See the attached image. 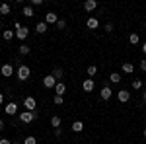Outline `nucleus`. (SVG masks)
Segmentation results:
<instances>
[{
	"instance_id": "f257e3e1",
	"label": "nucleus",
	"mask_w": 146,
	"mask_h": 144,
	"mask_svg": "<svg viewBox=\"0 0 146 144\" xmlns=\"http://www.w3.org/2000/svg\"><path fill=\"white\" fill-rule=\"evenodd\" d=\"M35 119H37V109L35 111H22V113H20V121L25 123V125H27V123H33Z\"/></svg>"
},
{
	"instance_id": "f03ea898",
	"label": "nucleus",
	"mask_w": 146,
	"mask_h": 144,
	"mask_svg": "<svg viewBox=\"0 0 146 144\" xmlns=\"http://www.w3.org/2000/svg\"><path fill=\"white\" fill-rule=\"evenodd\" d=\"M29 74H31V70H29V66H25V64H20L18 70H16V76L20 78L22 82H25V80L29 78Z\"/></svg>"
},
{
	"instance_id": "7ed1b4c3",
	"label": "nucleus",
	"mask_w": 146,
	"mask_h": 144,
	"mask_svg": "<svg viewBox=\"0 0 146 144\" xmlns=\"http://www.w3.org/2000/svg\"><path fill=\"white\" fill-rule=\"evenodd\" d=\"M14 27H16V37H18L20 41H23V39L29 35V29H27L25 25H20V23L16 22V23H14Z\"/></svg>"
},
{
	"instance_id": "20e7f679",
	"label": "nucleus",
	"mask_w": 146,
	"mask_h": 144,
	"mask_svg": "<svg viewBox=\"0 0 146 144\" xmlns=\"http://www.w3.org/2000/svg\"><path fill=\"white\" fill-rule=\"evenodd\" d=\"M23 107H25V111H35L37 109V101H35V98H25L23 100Z\"/></svg>"
},
{
	"instance_id": "39448f33",
	"label": "nucleus",
	"mask_w": 146,
	"mask_h": 144,
	"mask_svg": "<svg viewBox=\"0 0 146 144\" xmlns=\"http://www.w3.org/2000/svg\"><path fill=\"white\" fill-rule=\"evenodd\" d=\"M43 86H45L47 90H53L56 86V78L53 76V74H47V76L43 78Z\"/></svg>"
},
{
	"instance_id": "423d86ee",
	"label": "nucleus",
	"mask_w": 146,
	"mask_h": 144,
	"mask_svg": "<svg viewBox=\"0 0 146 144\" xmlns=\"http://www.w3.org/2000/svg\"><path fill=\"white\" fill-rule=\"evenodd\" d=\"M56 22H58V16H56L55 12H47L45 14V23L47 25H53V23L56 25Z\"/></svg>"
},
{
	"instance_id": "0eeeda50",
	"label": "nucleus",
	"mask_w": 146,
	"mask_h": 144,
	"mask_svg": "<svg viewBox=\"0 0 146 144\" xmlns=\"http://www.w3.org/2000/svg\"><path fill=\"white\" fill-rule=\"evenodd\" d=\"M82 88H84V92H94V88H96V82H94L92 78H86V80L82 82Z\"/></svg>"
},
{
	"instance_id": "6e6552de",
	"label": "nucleus",
	"mask_w": 146,
	"mask_h": 144,
	"mask_svg": "<svg viewBox=\"0 0 146 144\" xmlns=\"http://www.w3.org/2000/svg\"><path fill=\"white\" fill-rule=\"evenodd\" d=\"M0 72H2V76H4V78H10L12 74H14V66H12V64H2Z\"/></svg>"
},
{
	"instance_id": "1a4fd4ad",
	"label": "nucleus",
	"mask_w": 146,
	"mask_h": 144,
	"mask_svg": "<svg viewBox=\"0 0 146 144\" xmlns=\"http://www.w3.org/2000/svg\"><path fill=\"white\" fill-rule=\"evenodd\" d=\"M111 96H113V90L109 88V86H103V88H101V92H100V98H101V100H109Z\"/></svg>"
},
{
	"instance_id": "9d476101",
	"label": "nucleus",
	"mask_w": 146,
	"mask_h": 144,
	"mask_svg": "<svg viewBox=\"0 0 146 144\" xmlns=\"http://www.w3.org/2000/svg\"><path fill=\"white\" fill-rule=\"evenodd\" d=\"M117 100L121 101V103H127V101L131 100V94L127 90H121V92H117Z\"/></svg>"
},
{
	"instance_id": "9b49d317",
	"label": "nucleus",
	"mask_w": 146,
	"mask_h": 144,
	"mask_svg": "<svg viewBox=\"0 0 146 144\" xmlns=\"http://www.w3.org/2000/svg\"><path fill=\"white\" fill-rule=\"evenodd\" d=\"M64 92H66V84H64V82H56L55 96H64Z\"/></svg>"
},
{
	"instance_id": "f8f14e48",
	"label": "nucleus",
	"mask_w": 146,
	"mask_h": 144,
	"mask_svg": "<svg viewBox=\"0 0 146 144\" xmlns=\"http://www.w3.org/2000/svg\"><path fill=\"white\" fill-rule=\"evenodd\" d=\"M6 115H16L18 113V105L14 103V101H10V103H6Z\"/></svg>"
},
{
	"instance_id": "ddd939ff",
	"label": "nucleus",
	"mask_w": 146,
	"mask_h": 144,
	"mask_svg": "<svg viewBox=\"0 0 146 144\" xmlns=\"http://www.w3.org/2000/svg\"><path fill=\"white\" fill-rule=\"evenodd\" d=\"M86 25H88V29H98V27H100V20H98V18H88Z\"/></svg>"
},
{
	"instance_id": "4468645a",
	"label": "nucleus",
	"mask_w": 146,
	"mask_h": 144,
	"mask_svg": "<svg viewBox=\"0 0 146 144\" xmlns=\"http://www.w3.org/2000/svg\"><path fill=\"white\" fill-rule=\"evenodd\" d=\"M96 8H98V2L96 0H86L84 2V10L86 12H92V10H96Z\"/></svg>"
},
{
	"instance_id": "2eb2a0df",
	"label": "nucleus",
	"mask_w": 146,
	"mask_h": 144,
	"mask_svg": "<svg viewBox=\"0 0 146 144\" xmlns=\"http://www.w3.org/2000/svg\"><path fill=\"white\" fill-rule=\"evenodd\" d=\"M121 68H123L125 74H133V72H135V64H133V62H123Z\"/></svg>"
},
{
	"instance_id": "dca6fc26",
	"label": "nucleus",
	"mask_w": 146,
	"mask_h": 144,
	"mask_svg": "<svg viewBox=\"0 0 146 144\" xmlns=\"http://www.w3.org/2000/svg\"><path fill=\"white\" fill-rule=\"evenodd\" d=\"M18 53H20V55L22 56H25V55H29V53H31V47H29V45H20V47H18Z\"/></svg>"
},
{
	"instance_id": "f3484780",
	"label": "nucleus",
	"mask_w": 146,
	"mask_h": 144,
	"mask_svg": "<svg viewBox=\"0 0 146 144\" xmlns=\"http://www.w3.org/2000/svg\"><path fill=\"white\" fill-rule=\"evenodd\" d=\"M10 12H12L10 4H0V16H8Z\"/></svg>"
},
{
	"instance_id": "a211bd4d",
	"label": "nucleus",
	"mask_w": 146,
	"mask_h": 144,
	"mask_svg": "<svg viewBox=\"0 0 146 144\" xmlns=\"http://www.w3.org/2000/svg\"><path fill=\"white\" fill-rule=\"evenodd\" d=\"M22 14H23V18H33V16H35V12H33L31 6H25V8L22 10Z\"/></svg>"
},
{
	"instance_id": "6ab92c4d",
	"label": "nucleus",
	"mask_w": 146,
	"mask_h": 144,
	"mask_svg": "<svg viewBox=\"0 0 146 144\" xmlns=\"http://www.w3.org/2000/svg\"><path fill=\"white\" fill-rule=\"evenodd\" d=\"M72 131H74V133H82V131H84V123L82 121H74L72 123Z\"/></svg>"
},
{
	"instance_id": "aec40b11",
	"label": "nucleus",
	"mask_w": 146,
	"mask_h": 144,
	"mask_svg": "<svg viewBox=\"0 0 146 144\" xmlns=\"http://www.w3.org/2000/svg\"><path fill=\"white\" fill-rule=\"evenodd\" d=\"M109 82H111V84H119V82H121V74H119V72H111V74H109Z\"/></svg>"
},
{
	"instance_id": "412c9836",
	"label": "nucleus",
	"mask_w": 146,
	"mask_h": 144,
	"mask_svg": "<svg viewBox=\"0 0 146 144\" xmlns=\"http://www.w3.org/2000/svg\"><path fill=\"white\" fill-rule=\"evenodd\" d=\"M2 37H4V41H10L16 37V31H10V29H6V31H2Z\"/></svg>"
},
{
	"instance_id": "4be33fe9",
	"label": "nucleus",
	"mask_w": 146,
	"mask_h": 144,
	"mask_svg": "<svg viewBox=\"0 0 146 144\" xmlns=\"http://www.w3.org/2000/svg\"><path fill=\"white\" fill-rule=\"evenodd\" d=\"M35 31H37V33H45V31H47V23L45 22H39L37 25H35Z\"/></svg>"
},
{
	"instance_id": "5701e85b",
	"label": "nucleus",
	"mask_w": 146,
	"mask_h": 144,
	"mask_svg": "<svg viewBox=\"0 0 146 144\" xmlns=\"http://www.w3.org/2000/svg\"><path fill=\"white\" fill-rule=\"evenodd\" d=\"M51 125H53L55 129H60V117H58V115H53V117H51Z\"/></svg>"
},
{
	"instance_id": "b1692460",
	"label": "nucleus",
	"mask_w": 146,
	"mask_h": 144,
	"mask_svg": "<svg viewBox=\"0 0 146 144\" xmlns=\"http://www.w3.org/2000/svg\"><path fill=\"white\" fill-rule=\"evenodd\" d=\"M129 41H131V45H138V43H140L138 33H131V35H129Z\"/></svg>"
},
{
	"instance_id": "393cba45",
	"label": "nucleus",
	"mask_w": 146,
	"mask_h": 144,
	"mask_svg": "<svg viewBox=\"0 0 146 144\" xmlns=\"http://www.w3.org/2000/svg\"><path fill=\"white\" fill-rule=\"evenodd\" d=\"M62 74H64V72H62V68H55V70H53V76H55L56 80H58V78H62Z\"/></svg>"
},
{
	"instance_id": "a878e982",
	"label": "nucleus",
	"mask_w": 146,
	"mask_h": 144,
	"mask_svg": "<svg viewBox=\"0 0 146 144\" xmlns=\"http://www.w3.org/2000/svg\"><path fill=\"white\" fill-rule=\"evenodd\" d=\"M96 72H98V68L94 66V64H90L88 66V76H96Z\"/></svg>"
},
{
	"instance_id": "bb28decb",
	"label": "nucleus",
	"mask_w": 146,
	"mask_h": 144,
	"mask_svg": "<svg viewBox=\"0 0 146 144\" xmlns=\"http://www.w3.org/2000/svg\"><path fill=\"white\" fill-rule=\"evenodd\" d=\"M53 101H55V105H62L64 98H62V96H55V98H53Z\"/></svg>"
},
{
	"instance_id": "cd10ccee",
	"label": "nucleus",
	"mask_w": 146,
	"mask_h": 144,
	"mask_svg": "<svg viewBox=\"0 0 146 144\" xmlns=\"http://www.w3.org/2000/svg\"><path fill=\"white\" fill-rule=\"evenodd\" d=\"M23 144H37V138H35V136H27V138L23 140Z\"/></svg>"
},
{
	"instance_id": "c85d7f7f",
	"label": "nucleus",
	"mask_w": 146,
	"mask_h": 144,
	"mask_svg": "<svg viewBox=\"0 0 146 144\" xmlns=\"http://www.w3.org/2000/svg\"><path fill=\"white\" fill-rule=\"evenodd\" d=\"M142 88V82L140 80H133V90H140Z\"/></svg>"
},
{
	"instance_id": "c756f323",
	"label": "nucleus",
	"mask_w": 146,
	"mask_h": 144,
	"mask_svg": "<svg viewBox=\"0 0 146 144\" xmlns=\"http://www.w3.org/2000/svg\"><path fill=\"white\" fill-rule=\"evenodd\" d=\"M56 27H58V29H64V27H66V22H64V20H58V22H56Z\"/></svg>"
},
{
	"instance_id": "7c9ffc66",
	"label": "nucleus",
	"mask_w": 146,
	"mask_h": 144,
	"mask_svg": "<svg viewBox=\"0 0 146 144\" xmlns=\"http://www.w3.org/2000/svg\"><path fill=\"white\" fill-rule=\"evenodd\" d=\"M140 70H142V72H146V58H142V60H140Z\"/></svg>"
},
{
	"instance_id": "2f4dec72",
	"label": "nucleus",
	"mask_w": 146,
	"mask_h": 144,
	"mask_svg": "<svg viewBox=\"0 0 146 144\" xmlns=\"http://www.w3.org/2000/svg\"><path fill=\"white\" fill-rule=\"evenodd\" d=\"M41 4H43V0H31V8L33 6H41Z\"/></svg>"
},
{
	"instance_id": "473e14b6",
	"label": "nucleus",
	"mask_w": 146,
	"mask_h": 144,
	"mask_svg": "<svg viewBox=\"0 0 146 144\" xmlns=\"http://www.w3.org/2000/svg\"><path fill=\"white\" fill-rule=\"evenodd\" d=\"M105 31L111 33V31H113V23H107V25H105Z\"/></svg>"
},
{
	"instance_id": "72a5a7b5",
	"label": "nucleus",
	"mask_w": 146,
	"mask_h": 144,
	"mask_svg": "<svg viewBox=\"0 0 146 144\" xmlns=\"http://www.w3.org/2000/svg\"><path fill=\"white\" fill-rule=\"evenodd\" d=\"M0 144H12V140H8V138H0Z\"/></svg>"
},
{
	"instance_id": "f704fd0d",
	"label": "nucleus",
	"mask_w": 146,
	"mask_h": 144,
	"mask_svg": "<svg viewBox=\"0 0 146 144\" xmlns=\"http://www.w3.org/2000/svg\"><path fill=\"white\" fill-rule=\"evenodd\" d=\"M55 136H62V131L60 129H55Z\"/></svg>"
},
{
	"instance_id": "c9c22d12",
	"label": "nucleus",
	"mask_w": 146,
	"mask_h": 144,
	"mask_svg": "<svg viewBox=\"0 0 146 144\" xmlns=\"http://www.w3.org/2000/svg\"><path fill=\"white\" fill-rule=\"evenodd\" d=\"M142 53H144V55H146V41H144V43H142Z\"/></svg>"
},
{
	"instance_id": "e433bc0d",
	"label": "nucleus",
	"mask_w": 146,
	"mask_h": 144,
	"mask_svg": "<svg viewBox=\"0 0 146 144\" xmlns=\"http://www.w3.org/2000/svg\"><path fill=\"white\" fill-rule=\"evenodd\" d=\"M4 125H6V123H4V121H2V119H0V131L4 129Z\"/></svg>"
},
{
	"instance_id": "4c0bfd02",
	"label": "nucleus",
	"mask_w": 146,
	"mask_h": 144,
	"mask_svg": "<svg viewBox=\"0 0 146 144\" xmlns=\"http://www.w3.org/2000/svg\"><path fill=\"white\" fill-rule=\"evenodd\" d=\"M4 103V94H0V105Z\"/></svg>"
},
{
	"instance_id": "58836bf2",
	"label": "nucleus",
	"mask_w": 146,
	"mask_h": 144,
	"mask_svg": "<svg viewBox=\"0 0 146 144\" xmlns=\"http://www.w3.org/2000/svg\"><path fill=\"white\" fill-rule=\"evenodd\" d=\"M144 138H146V129H144Z\"/></svg>"
},
{
	"instance_id": "ea45409f",
	"label": "nucleus",
	"mask_w": 146,
	"mask_h": 144,
	"mask_svg": "<svg viewBox=\"0 0 146 144\" xmlns=\"http://www.w3.org/2000/svg\"><path fill=\"white\" fill-rule=\"evenodd\" d=\"M144 101H146V92H144Z\"/></svg>"
},
{
	"instance_id": "a19ab883",
	"label": "nucleus",
	"mask_w": 146,
	"mask_h": 144,
	"mask_svg": "<svg viewBox=\"0 0 146 144\" xmlns=\"http://www.w3.org/2000/svg\"><path fill=\"white\" fill-rule=\"evenodd\" d=\"M0 53H2V47H0Z\"/></svg>"
},
{
	"instance_id": "79ce46f5",
	"label": "nucleus",
	"mask_w": 146,
	"mask_h": 144,
	"mask_svg": "<svg viewBox=\"0 0 146 144\" xmlns=\"http://www.w3.org/2000/svg\"><path fill=\"white\" fill-rule=\"evenodd\" d=\"M144 27H146V22H144Z\"/></svg>"
},
{
	"instance_id": "37998d69",
	"label": "nucleus",
	"mask_w": 146,
	"mask_h": 144,
	"mask_svg": "<svg viewBox=\"0 0 146 144\" xmlns=\"http://www.w3.org/2000/svg\"><path fill=\"white\" fill-rule=\"evenodd\" d=\"M0 25H2V22H0Z\"/></svg>"
}]
</instances>
